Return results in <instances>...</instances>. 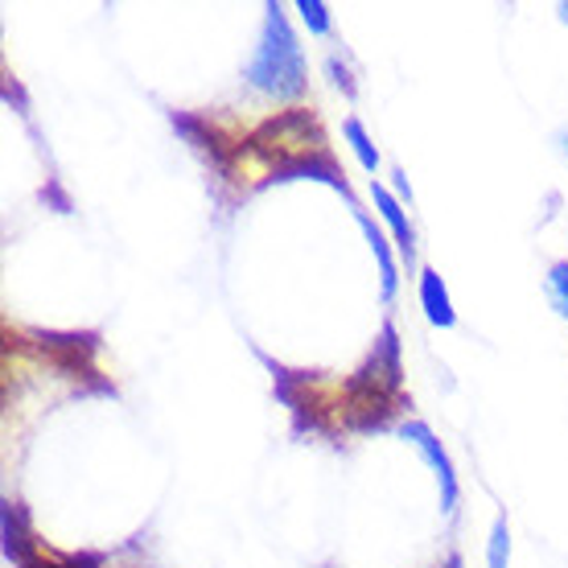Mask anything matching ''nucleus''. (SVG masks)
<instances>
[{"instance_id":"obj_1","label":"nucleus","mask_w":568,"mask_h":568,"mask_svg":"<svg viewBox=\"0 0 568 568\" xmlns=\"http://www.w3.org/2000/svg\"><path fill=\"white\" fill-rule=\"evenodd\" d=\"M243 153L256 156L260 165L272 173V178H297V173H326V182L342 185V173L334 170V161L326 153V132L317 124V115L305 112V108H288L281 115H268L260 124Z\"/></svg>"},{"instance_id":"obj_2","label":"nucleus","mask_w":568,"mask_h":568,"mask_svg":"<svg viewBox=\"0 0 568 568\" xmlns=\"http://www.w3.org/2000/svg\"><path fill=\"white\" fill-rule=\"evenodd\" d=\"M404 367H399V342L396 326L387 322L375 351L367 355V363L342 384V420L355 433H375V428H387V420L408 408V396H404Z\"/></svg>"},{"instance_id":"obj_3","label":"nucleus","mask_w":568,"mask_h":568,"mask_svg":"<svg viewBox=\"0 0 568 568\" xmlns=\"http://www.w3.org/2000/svg\"><path fill=\"white\" fill-rule=\"evenodd\" d=\"M264 29L256 38V50L243 67V79L247 87H256L260 95H272V100H297L305 95V58H301L297 33L288 26L281 4H268L264 9Z\"/></svg>"},{"instance_id":"obj_4","label":"nucleus","mask_w":568,"mask_h":568,"mask_svg":"<svg viewBox=\"0 0 568 568\" xmlns=\"http://www.w3.org/2000/svg\"><path fill=\"white\" fill-rule=\"evenodd\" d=\"M399 433H404V440H413L416 454L425 457L428 466L437 469V478H440V503H445V515H454V507H457V474H454V462H449V454H445V449H440V440L433 437V428L420 425V420H413V425H404Z\"/></svg>"},{"instance_id":"obj_5","label":"nucleus","mask_w":568,"mask_h":568,"mask_svg":"<svg viewBox=\"0 0 568 568\" xmlns=\"http://www.w3.org/2000/svg\"><path fill=\"white\" fill-rule=\"evenodd\" d=\"M371 199H375L379 214L387 219V227H392V235H396L404 260L413 264V256H416V235H413V223H408V214H404V202H399L396 194L387 190V185H371Z\"/></svg>"},{"instance_id":"obj_6","label":"nucleus","mask_w":568,"mask_h":568,"mask_svg":"<svg viewBox=\"0 0 568 568\" xmlns=\"http://www.w3.org/2000/svg\"><path fill=\"white\" fill-rule=\"evenodd\" d=\"M420 305H425V317L433 322V326L449 329L457 322L454 301H449V293H445V281H440V272H433V268L420 272Z\"/></svg>"},{"instance_id":"obj_7","label":"nucleus","mask_w":568,"mask_h":568,"mask_svg":"<svg viewBox=\"0 0 568 568\" xmlns=\"http://www.w3.org/2000/svg\"><path fill=\"white\" fill-rule=\"evenodd\" d=\"M342 132H346V141H351V149H355L358 165H363V170H371V173L379 170V149L371 144L367 129H363L358 120H346V124H342Z\"/></svg>"},{"instance_id":"obj_8","label":"nucleus","mask_w":568,"mask_h":568,"mask_svg":"<svg viewBox=\"0 0 568 568\" xmlns=\"http://www.w3.org/2000/svg\"><path fill=\"white\" fill-rule=\"evenodd\" d=\"M363 231H367L371 247H375V260H379V272H384V297H396V260H392V252H387V240L371 227L367 219H363Z\"/></svg>"},{"instance_id":"obj_9","label":"nucleus","mask_w":568,"mask_h":568,"mask_svg":"<svg viewBox=\"0 0 568 568\" xmlns=\"http://www.w3.org/2000/svg\"><path fill=\"white\" fill-rule=\"evenodd\" d=\"M507 560H511V531H507V519H495L490 540H486V565L507 568Z\"/></svg>"},{"instance_id":"obj_10","label":"nucleus","mask_w":568,"mask_h":568,"mask_svg":"<svg viewBox=\"0 0 568 568\" xmlns=\"http://www.w3.org/2000/svg\"><path fill=\"white\" fill-rule=\"evenodd\" d=\"M544 288H548L552 310L568 322V260H560V264H552V268H548V281H544Z\"/></svg>"},{"instance_id":"obj_11","label":"nucleus","mask_w":568,"mask_h":568,"mask_svg":"<svg viewBox=\"0 0 568 568\" xmlns=\"http://www.w3.org/2000/svg\"><path fill=\"white\" fill-rule=\"evenodd\" d=\"M297 13L305 17L310 33H317V38H326V33H329V9L322 4V0H301Z\"/></svg>"},{"instance_id":"obj_12","label":"nucleus","mask_w":568,"mask_h":568,"mask_svg":"<svg viewBox=\"0 0 568 568\" xmlns=\"http://www.w3.org/2000/svg\"><path fill=\"white\" fill-rule=\"evenodd\" d=\"M173 124H178V129L185 132V136H190V141L199 144L202 149V136H199V120H190V115H173ZM211 156H214V165H219V170H227V153H223V149H219V144L211 141Z\"/></svg>"},{"instance_id":"obj_13","label":"nucleus","mask_w":568,"mask_h":568,"mask_svg":"<svg viewBox=\"0 0 568 568\" xmlns=\"http://www.w3.org/2000/svg\"><path fill=\"white\" fill-rule=\"evenodd\" d=\"M326 71L334 74V83H338L342 91H346V95H355V79H351V71L342 67L338 58H326Z\"/></svg>"},{"instance_id":"obj_14","label":"nucleus","mask_w":568,"mask_h":568,"mask_svg":"<svg viewBox=\"0 0 568 568\" xmlns=\"http://www.w3.org/2000/svg\"><path fill=\"white\" fill-rule=\"evenodd\" d=\"M396 199H399V202L413 199V194H408V178H404V173H396Z\"/></svg>"},{"instance_id":"obj_15","label":"nucleus","mask_w":568,"mask_h":568,"mask_svg":"<svg viewBox=\"0 0 568 568\" xmlns=\"http://www.w3.org/2000/svg\"><path fill=\"white\" fill-rule=\"evenodd\" d=\"M556 144H560V156H565V161H568V129L560 132V136H556Z\"/></svg>"},{"instance_id":"obj_16","label":"nucleus","mask_w":568,"mask_h":568,"mask_svg":"<svg viewBox=\"0 0 568 568\" xmlns=\"http://www.w3.org/2000/svg\"><path fill=\"white\" fill-rule=\"evenodd\" d=\"M556 13H560V21H565V26H568V0H565V4H560V9H556Z\"/></svg>"}]
</instances>
